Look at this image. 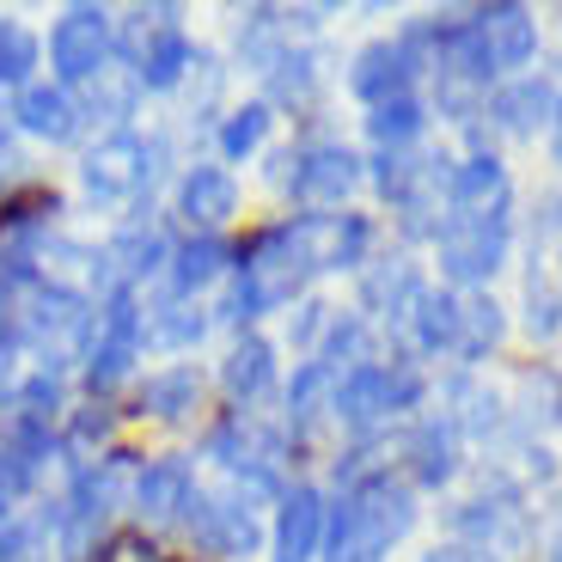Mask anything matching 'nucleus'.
I'll return each mask as SVG.
<instances>
[{"label": "nucleus", "instance_id": "nucleus-9", "mask_svg": "<svg viewBox=\"0 0 562 562\" xmlns=\"http://www.w3.org/2000/svg\"><path fill=\"white\" fill-rule=\"evenodd\" d=\"M288 166H294L288 171V190H294L300 202H318V209H337L355 183H361V159H355L342 140H318L306 154H288Z\"/></svg>", "mask_w": 562, "mask_h": 562}, {"label": "nucleus", "instance_id": "nucleus-25", "mask_svg": "<svg viewBox=\"0 0 562 562\" xmlns=\"http://www.w3.org/2000/svg\"><path fill=\"white\" fill-rule=\"evenodd\" d=\"M367 128H373V140H380L385 154H397V147H409V140H416L422 128H428V111H422V99H416V92H404V99L373 104Z\"/></svg>", "mask_w": 562, "mask_h": 562}, {"label": "nucleus", "instance_id": "nucleus-28", "mask_svg": "<svg viewBox=\"0 0 562 562\" xmlns=\"http://www.w3.org/2000/svg\"><path fill=\"white\" fill-rule=\"evenodd\" d=\"M196 397H202L196 367H171V373H154V380H147V409H154V416H166V422L190 416V409H196Z\"/></svg>", "mask_w": 562, "mask_h": 562}, {"label": "nucleus", "instance_id": "nucleus-31", "mask_svg": "<svg viewBox=\"0 0 562 562\" xmlns=\"http://www.w3.org/2000/svg\"><path fill=\"white\" fill-rule=\"evenodd\" d=\"M312 86H318V56H312V49H288V56L276 61V68H269V92H276V99H312Z\"/></svg>", "mask_w": 562, "mask_h": 562}, {"label": "nucleus", "instance_id": "nucleus-3", "mask_svg": "<svg viewBox=\"0 0 562 562\" xmlns=\"http://www.w3.org/2000/svg\"><path fill=\"white\" fill-rule=\"evenodd\" d=\"M116 56L128 61L135 86H154V92L178 86L183 68H190V37H183L178 7H135L116 25Z\"/></svg>", "mask_w": 562, "mask_h": 562}, {"label": "nucleus", "instance_id": "nucleus-8", "mask_svg": "<svg viewBox=\"0 0 562 562\" xmlns=\"http://www.w3.org/2000/svg\"><path fill=\"white\" fill-rule=\"evenodd\" d=\"M19 324H25V342L37 355H74L92 337V312L74 288H37L31 306L19 312Z\"/></svg>", "mask_w": 562, "mask_h": 562}, {"label": "nucleus", "instance_id": "nucleus-35", "mask_svg": "<svg viewBox=\"0 0 562 562\" xmlns=\"http://www.w3.org/2000/svg\"><path fill=\"white\" fill-rule=\"evenodd\" d=\"M422 562H495V550H483V544H435Z\"/></svg>", "mask_w": 562, "mask_h": 562}, {"label": "nucleus", "instance_id": "nucleus-7", "mask_svg": "<svg viewBox=\"0 0 562 562\" xmlns=\"http://www.w3.org/2000/svg\"><path fill=\"white\" fill-rule=\"evenodd\" d=\"M111 19L99 13V7H74V13H61V25L49 31V61H56V74L68 86H86L99 80L104 68H111Z\"/></svg>", "mask_w": 562, "mask_h": 562}, {"label": "nucleus", "instance_id": "nucleus-27", "mask_svg": "<svg viewBox=\"0 0 562 562\" xmlns=\"http://www.w3.org/2000/svg\"><path fill=\"white\" fill-rule=\"evenodd\" d=\"M226 276V245L221 239H190L178 257H171V281H178V294H196L209 281Z\"/></svg>", "mask_w": 562, "mask_h": 562}, {"label": "nucleus", "instance_id": "nucleus-13", "mask_svg": "<svg viewBox=\"0 0 562 562\" xmlns=\"http://www.w3.org/2000/svg\"><path fill=\"white\" fill-rule=\"evenodd\" d=\"M324 544V502L318 490L294 483L281 495V514H276V562H312Z\"/></svg>", "mask_w": 562, "mask_h": 562}, {"label": "nucleus", "instance_id": "nucleus-12", "mask_svg": "<svg viewBox=\"0 0 562 562\" xmlns=\"http://www.w3.org/2000/svg\"><path fill=\"white\" fill-rule=\"evenodd\" d=\"M416 68H422V56H416V37H404V43H367L361 56H355V68H349V86L361 92L367 104H385V99H404L409 92V80H416Z\"/></svg>", "mask_w": 562, "mask_h": 562}, {"label": "nucleus", "instance_id": "nucleus-1", "mask_svg": "<svg viewBox=\"0 0 562 562\" xmlns=\"http://www.w3.org/2000/svg\"><path fill=\"white\" fill-rule=\"evenodd\" d=\"M318 269H330V214H312V221H288L276 233L251 245L233 294H226V318H257V312H276L306 288Z\"/></svg>", "mask_w": 562, "mask_h": 562}, {"label": "nucleus", "instance_id": "nucleus-16", "mask_svg": "<svg viewBox=\"0 0 562 562\" xmlns=\"http://www.w3.org/2000/svg\"><path fill=\"white\" fill-rule=\"evenodd\" d=\"M233 209H239V183H233V171H221V166H196L190 178L178 183V214H190L196 226H221V221H233Z\"/></svg>", "mask_w": 562, "mask_h": 562}, {"label": "nucleus", "instance_id": "nucleus-23", "mask_svg": "<svg viewBox=\"0 0 562 562\" xmlns=\"http://www.w3.org/2000/svg\"><path fill=\"white\" fill-rule=\"evenodd\" d=\"M337 380H342V373L324 361V355H318V361H306V367L294 373V392H288V422H294V435L318 428V416L337 404Z\"/></svg>", "mask_w": 562, "mask_h": 562}, {"label": "nucleus", "instance_id": "nucleus-4", "mask_svg": "<svg viewBox=\"0 0 562 562\" xmlns=\"http://www.w3.org/2000/svg\"><path fill=\"white\" fill-rule=\"evenodd\" d=\"M507 209H490V214H471V209H447V221L435 226V257H440V276L452 288H477L502 269L507 257Z\"/></svg>", "mask_w": 562, "mask_h": 562}, {"label": "nucleus", "instance_id": "nucleus-2", "mask_svg": "<svg viewBox=\"0 0 562 562\" xmlns=\"http://www.w3.org/2000/svg\"><path fill=\"white\" fill-rule=\"evenodd\" d=\"M409 526H416L409 490L392 483L385 471H373V477H361L342 495L337 520H330V562H380Z\"/></svg>", "mask_w": 562, "mask_h": 562}, {"label": "nucleus", "instance_id": "nucleus-37", "mask_svg": "<svg viewBox=\"0 0 562 562\" xmlns=\"http://www.w3.org/2000/svg\"><path fill=\"white\" fill-rule=\"evenodd\" d=\"M0 166H7V135H0Z\"/></svg>", "mask_w": 562, "mask_h": 562}, {"label": "nucleus", "instance_id": "nucleus-18", "mask_svg": "<svg viewBox=\"0 0 562 562\" xmlns=\"http://www.w3.org/2000/svg\"><path fill=\"white\" fill-rule=\"evenodd\" d=\"M13 116L25 135H43V140H68L80 128V104H74L68 86H25Z\"/></svg>", "mask_w": 562, "mask_h": 562}, {"label": "nucleus", "instance_id": "nucleus-22", "mask_svg": "<svg viewBox=\"0 0 562 562\" xmlns=\"http://www.w3.org/2000/svg\"><path fill=\"white\" fill-rule=\"evenodd\" d=\"M226 392H233V404H257V397L276 392V349H269L263 337H245L239 349L226 355Z\"/></svg>", "mask_w": 562, "mask_h": 562}, {"label": "nucleus", "instance_id": "nucleus-30", "mask_svg": "<svg viewBox=\"0 0 562 562\" xmlns=\"http://www.w3.org/2000/svg\"><path fill=\"white\" fill-rule=\"evenodd\" d=\"M263 135H269V104H245V111H233L221 123V154L226 159H245V154L263 147Z\"/></svg>", "mask_w": 562, "mask_h": 562}, {"label": "nucleus", "instance_id": "nucleus-10", "mask_svg": "<svg viewBox=\"0 0 562 562\" xmlns=\"http://www.w3.org/2000/svg\"><path fill=\"white\" fill-rule=\"evenodd\" d=\"M80 178H86V190L99 202H128L147 183V147H140L128 128H116V135H104L92 154H86V166H80Z\"/></svg>", "mask_w": 562, "mask_h": 562}, {"label": "nucleus", "instance_id": "nucleus-17", "mask_svg": "<svg viewBox=\"0 0 562 562\" xmlns=\"http://www.w3.org/2000/svg\"><path fill=\"white\" fill-rule=\"evenodd\" d=\"M557 111V92H550V80H538V74H526V80L502 86L490 99V116L502 135H538V123Z\"/></svg>", "mask_w": 562, "mask_h": 562}, {"label": "nucleus", "instance_id": "nucleus-26", "mask_svg": "<svg viewBox=\"0 0 562 562\" xmlns=\"http://www.w3.org/2000/svg\"><path fill=\"white\" fill-rule=\"evenodd\" d=\"M409 330H416V349H428V355L447 349V355H452V330H459V300H452V294H428V288H422V300L409 306Z\"/></svg>", "mask_w": 562, "mask_h": 562}, {"label": "nucleus", "instance_id": "nucleus-11", "mask_svg": "<svg viewBox=\"0 0 562 562\" xmlns=\"http://www.w3.org/2000/svg\"><path fill=\"white\" fill-rule=\"evenodd\" d=\"M471 37H477L483 61H490L495 74L526 68V61L538 56V19L526 13V7H477V13H471Z\"/></svg>", "mask_w": 562, "mask_h": 562}, {"label": "nucleus", "instance_id": "nucleus-20", "mask_svg": "<svg viewBox=\"0 0 562 562\" xmlns=\"http://www.w3.org/2000/svg\"><path fill=\"white\" fill-rule=\"evenodd\" d=\"M422 300V276H416V263H404V257H392V263H380V269H367V281H361V306L367 312H380V318H409V306Z\"/></svg>", "mask_w": 562, "mask_h": 562}, {"label": "nucleus", "instance_id": "nucleus-24", "mask_svg": "<svg viewBox=\"0 0 562 562\" xmlns=\"http://www.w3.org/2000/svg\"><path fill=\"white\" fill-rule=\"evenodd\" d=\"M495 342H502V306H495V300H459L452 355H459V361H483Z\"/></svg>", "mask_w": 562, "mask_h": 562}, {"label": "nucleus", "instance_id": "nucleus-36", "mask_svg": "<svg viewBox=\"0 0 562 562\" xmlns=\"http://www.w3.org/2000/svg\"><path fill=\"white\" fill-rule=\"evenodd\" d=\"M7 385H13V349L0 342V392H7Z\"/></svg>", "mask_w": 562, "mask_h": 562}, {"label": "nucleus", "instance_id": "nucleus-29", "mask_svg": "<svg viewBox=\"0 0 562 562\" xmlns=\"http://www.w3.org/2000/svg\"><path fill=\"white\" fill-rule=\"evenodd\" d=\"M31 68H37V37L25 25H13V19H0V92L25 86Z\"/></svg>", "mask_w": 562, "mask_h": 562}, {"label": "nucleus", "instance_id": "nucleus-14", "mask_svg": "<svg viewBox=\"0 0 562 562\" xmlns=\"http://www.w3.org/2000/svg\"><path fill=\"white\" fill-rule=\"evenodd\" d=\"M190 526H196V538L209 550H221V557H251L257 544V520L251 507H233V502H209V495H190Z\"/></svg>", "mask_w": 562, "mask_h": 562}, {"label": "nucleus", "instance_id": "nucleus-15", "mask_svg": "<svg viewBox=\"0 0 562 562\" xmlns=\"http://www.w3.org/2000/svg\"><path fill=\"white\" fill-rule=\"evenodd\" d=\"M514 190H507V171L495 154H477L452 166V183H447V209H471V214H490V209H507Z\"/></svg>", "mask_w": 562, "mask_h": 562}, {"label": "nucleus", "instance_id": "nucleus-34", "mask_svg": "<svg viewBox=\"0 0 562 562\" xmlns=\"http://www.w3.org/2000/svg\"><path fill=\"white\" fill-rule=\"evenodd\" d=\"M202 330H209V318L190 312V306H166V312H159V337H166V342H202Z\"/></svg>", "mask_w": 562, "mask_h": 562}, {"label": "nucleus", "instance_id": "nucleus-6", "mask_svg": "<svg viewBox=\"0 0 562 562\" xmlns=\"http://www.w3.org/2000/svg\"><path fill=\"white\" fill-rule=\"evenodd\" d=\"M92 349H86V380L99 385H116V380H128V367H135V355H140V306H135V294L128 288H116L111 300H104V312L92 318Z\"/></svg>", "mask_w": 562, "mask_h": 562}, {"label": "nucleus", "instance_id": "nucleus-32", "mask_svg": "<svg viewBox=\"0 0 562 562\" xmlns=\"http://www.w3.org/2000/svg\"><path fill=\"white\" fill-rule=\"evenodd\" d=\"M367 239H373V226L361 214H330V269H355L367 257Z\"/></svg>", "mask_w": 562, "mask_h": 562}, {"label": "nucleus", "instance_id": "nucleus-19", "mask_svg": "<svg viewBox=\"0 0 562 562\" xmlns=\"http://www.w3.org/2000/svg\"><path fill=\"white\" fill-rule=\"evenodd\" d=\"M409 464H416V483H447L459 471V422L452 416H428L409 435Z\"/></svg>", "mask_w": 562, "mask_h": 562}, {"label": "nucleus", "instance_id": "nucleus-33", "mask_svg": "<svg viewBox=\"0 0 562 562\" xmlns=\"http://www.w3.org/2000/svg\"><path fill=\"white\" fill-rule=\"evenodd\" d=\"M116 257H128V276H147V269H159V257H166V239H159V233H128V239L116 245Z\"/></svg>", "mask_w": 562, "mask_h": 562}, {"label": "nucleus", "instance_id": "nucleus-21", "mask_svg": "<svg viewBox=\"0 0 562 562\" xmlns=\"http://www.w3.org/2000/svg\"><path fill=\"white\" fill-rule=\"evenodd\" d=\"M135 507H140V520H178L183 507H190V471L183 464H147L135 477Z\"/></svg>", "mask_w": 562, "mask_h": 562}, {"label": "nucleus", "instance_id": "nucleus-5", "mask_svg": "<svg viewBox=\"0 0 562 562\" xmlns=\"http://www.w3.org/2000/svg\"><path fill=\"white\" fill-rule=\"evenodd\" d=\"M422 397V373L416 367H404V361H367V367H349L337 380V422L342 428H355V435H373L380 422H392V416H404L409 404Z\"/></svg>", "mask_w": 562, "mask_h": 562}]
</instances>
